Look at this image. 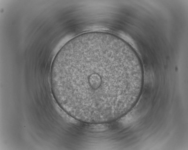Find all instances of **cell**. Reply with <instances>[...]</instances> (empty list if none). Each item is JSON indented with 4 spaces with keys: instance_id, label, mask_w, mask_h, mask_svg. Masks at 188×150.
<instances>
[{
    "instance_id": "obj_1",
    "label": "cell",
    "mask_w": 188,
    "mask_h": 150,
    "mask_svg": "<svg viewBox=\"0 0 188 150\" xmlns=\"http://www.w3.org/2000/svg\"><path fill=\"white\" fill-rule=\"evenodd\" d=\"M144 72L134 50L113 34L78 35L60 49L50 72L52 92L73 118L101 124L118 119L136 104Z\"/></svg>"
}]
</instances>
